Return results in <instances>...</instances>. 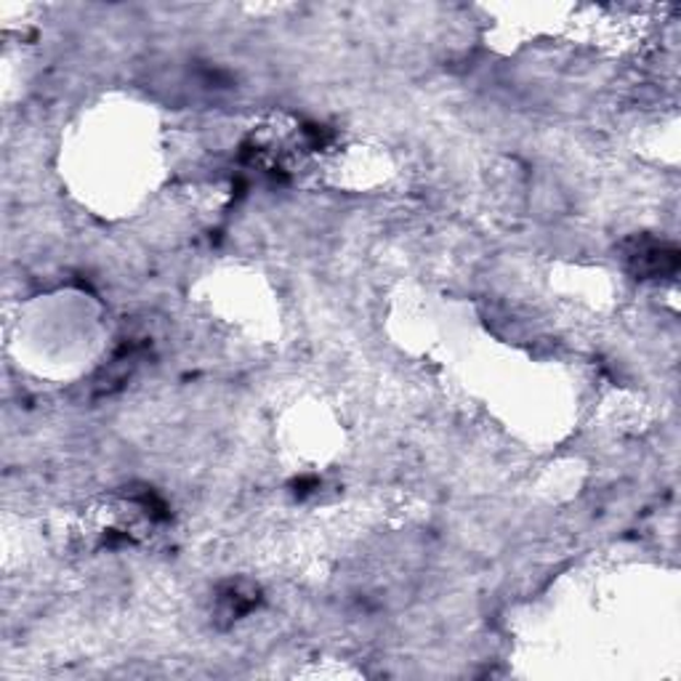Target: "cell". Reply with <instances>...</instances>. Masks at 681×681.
Instances as JSON below:
<instances>
[{
  "label": "cell",
  "instance_id": "cell-1",
  "mask_svg": "<svg viewBox=\"0 0 681 681\" xmlns=\"http://www.w3.org/2000/svg\"><path fill=\"white\" fill-rule=\"evenodd\" d=\"M625 262L639 277H658L677 269V251L658 240H636L625 253Z\"/></svg>",
  "mask_w": 681,
  "mask_h": 681
}]
</instances>
